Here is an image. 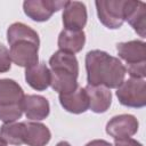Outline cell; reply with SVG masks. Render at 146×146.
Instances as JSON below:
<instances>
[{
	"instance_id": "1",
	"label": "cell",
	"mask_w": 146,
	"mask_h": 146,
	"mask_svg": "<svg viewBox=\"0 0 146 146\" xmlns=\"http://www.w3.org/2000/svg\"><path fill=\"white\" fill-rule=\"evenodd\" d=\"M86 70L88 84L103 86L107 89L117 88L127 73L119 58L103 50H91L86 55Z\"/></svg>"
},
{
	"instance_id": "2",
	"label": "cell",
	"mask_w": 146,
	"mask_h": 146,
	"mask_svg": "<svg viewBox=\"0 0 146 146\" xmlns=\"http://www.w3.org/2000/svg\"><path fill=\"white\" fill-rule=\"evenodd\" d=\"M7 40L10 44V59L22 67H31L38 64L39 35L30 26L23 23H14L7 30Z\"/></svg>"
},
{
	"instance_id": "3",
	"label": "cell",
	"mask_w": 146,
	"mask_h": 146,
	"mask_svg": "<svg viewBox=\"0 0 146 146\" xmlns=\"http://www.w3.org/2000/svg\"><path fill=\"white\" fill-rule=\"evenodd\" d=\"M50 86L59 95L73 92L78 88L79 63L74 54L56 51L49 59Z\"/></svg>"
},
{
	"instance_id": "4",
	"label": "cell",
	"mask_w": 146,
	"mask_h": 146,
	"mask_svg": "<svg viewBox=\"0 0 146 146\" xmlns=\"http://www.w3.org/2000/svg\"><path fill=\"white\" fill-rule=\"evenodd\" d=\"M24 92L22 87L11 79L0 80V120L5 123L15 122L23 114Z\"/></svg>"
},
{
	"instance_id": "5",
	"label": "cell",
	"mask_w": 146,
	"mask_h": 146,
	"mask_svg": "<svg viewBox=\"0 0 146 146\" xmlns=\"http://www.w3.org/2000/svg\"><path fill=\"white\" fill-rule=\"evenodd\" d=\"M119 56L125 60L128 73L131 78L143 79L146 76V44L139 40L120 42L116 44Z\"/></svg>"
},
{
	"instance_id": "6",
	"label": "cell",
	"mask_w": 146,
	"mask_h": 146,
	"mask_svg": "<svg viewBox=\"0 0 146 146\" xmlns=\"http://www.w3.org/2000/svg\"><path fill=\"white\" fill-rule=\"evenodd\" d=\"M97 15L103 25L108 29H119L125 21L128 9L132 1L125 0H100L96 1Z\"/></svg>"
},
{
	"instance_id": "7",
	"label": "cell",
	"mask_w": 146,
	"mask_h": 146,
	"mask_svg": "<svg viewBox=\"0 0 146 146\" xmlns=\"http://www.w3.org/2000/svg\"><path fill=\"white\" fill-rule=\"evenodd\" d=\"M119 102L128 107L140 108L146 105V82L144 79L131 78L123 81L116 90Z\"/></svg>"
},
{
	"instance_id": "8",
	"label": "cell",
	"mask_w": 146,
	"mask_h": 146,
	"mask_svg": "<svg viewBox=\"0 0 146 146\" xmlns=\"http://www.w3.org/2000/svg\"><path fill=\"white\" fill-rule=\"evenodd\" d=\"M67 1L59 0H27L23 3L24 13L35 22L48 21L55 11L64 8Z\"/></svg>"
},
{
	"instance_id": "9",
	"label": "cell",
	"mask_w": 146,
	"mask_h": 146,
	"mask_svg": "<svg viewBox=\"0 0 146 146\" xmlns=\"http://www.w3.org/2000/svg\"><path fill=\"white\" fill-rule=\"evenodd\" d=\"M138 120L130 114L112 117L106 124V132L114 139H124L133 136L138 130Z\"/></svg>"
},
{
	"instance_id": "10",
	"label": "cell",
	"mask_w": 146,
	"mask_h": 146,
	"mask_svg": "<svg viewBox=\"0 0 146 146\" xmlns=\"http://www.w3.org/2000/svg\"><path fill=\"white\" fill-rule=\"evenodd\" d=\"M87 23V8L83 2L67 1L63 11V24L65 30L82 31Z\"/></svg>"
},
{
	"instance_id": "11",
	"label": "cell",
	"mask_w": 146,
	"mask_h": 146,
	"mask_svg": "<svg viewBox=\"0 0 146 146\" xmlns=\"http://www.w3.org/2000/svg\"><path fill=\"white\" fill-rule=\"evenodd\" d=\"M23 112L30 120H43L49 115V102L39 95H25L23 98Z\"/></svg>"
},
{
	"instance_id": "12",
	"label": "cell",
	"mask_w": 146,
	"mask_h": 146,
	"mask_svg": "<svg viewBox=\"0 0 146 146\" xmlns=\"http://www.w3.org/2000/svg\"><path fill=\"white\" fill-rule=\"evenodd\" d=\"M88 99H89V108L95 113H104L106 112L112 103V94L110 89L103 86H91L87 84L84 88Z\"/></svg>"
},
{
	"instance_id": "13",
	"label": "cell",
	"mask_w": 146,
	"mask_h": 146,
	"mask_svg": "<svg viewBox=\"0 0 146 146\" xmlns=\"http://www.w3.org/2000/svg\"><path fill=\"white\" fill-rule=\"evenodd\" d=\"M50 138V130L44 124L38 122H24L23 141L27 146H46Z\"/></svg>"
},
{
	"instance_id": "14",
	"label": "cell",
	"mask_w": 146,
	"mask_h": 146,
	"mask_svg": "<svg viewBox=\"0 0 146 146\" xmlns=\"http://www.w3.org/2000/svg\"><path fill=\"white\" fill-rule=\"evenodd\" d=\"M59 103L70 113L80 114L89 108V99L84 89L76 88L73 92L59 95Z\"/></svg>"
},
{
	"instance_id": "15",
	"label": "cell",
	"mask_w": 146,
	"mask_h": 146,
	"mask_svg": "<svg viewBox=\"0 0 146 146\" xmlns=\"http://www.w3.org/2000/svg\"><path fill=\"white\" fill-rule=\"evenodd\" d=\"M25 80L33 89L43 91L50 86V70L44 63H38L26 68Z\"/></svg>"
},
{
	"instance_id": "16",
	"label": "cell",
	"mask_w": 146,
	"mask_h": 146,
	"mask_svg": "<svg viewBox=\"0 0 146 146\" xmlns=\"http://www.w3.org/2000/svg\"><path fill=\"white\" fill-rule=\"evenodd\" d=\"M86 42V34L83 31H71L63 30L58 36V47L59 50L75 54L82 50Z\"/></svg>"
},
{
	"instance_id": "17",
	"label": "cell",
	"mask_w": 146,
	"mask_h": 146,
	"mask_svg": "<svg viewBox=\"0 0 146 146\" xmlns=\"http://www.w3.org/2000/svg\"><path fill=\"white\" fill-rule=\"evenodd\" d=\"M125 21L133 27V30L141 36L145 38L146 30V6L141 1H132L128 9Z\"/></svg>"
},
{
	"instance_id": "18",
	"label": "cell",
	"mask_w": 146,
	"mask_h": 146,
	"mask_svg": "<svg viewBox=\"0 0 146 146\" xmlns=\"http://www.w3.org/2000/svg\"><path fill=\"white\" fill-rule=\"evenodd\" d=\"M24 122H8L0 128V137L8 144L22 145L23 141Z\"/></svg>"
},
{
	"instance_id": "19",
	"label": "cell",
	"mask_w": 146,
	"mask_h": 146,
	"mask_svg": "<svg viewBox=\"0 0 146 146\" xmlns=\"http://www.w3.org/2000/svg\"><path fill=\"white\" fill-rule=\"evenodd\" d=\"M11 66V59L9 55V50L0 43V73L8 72Z\"/></svg>"
},
{
	"instance_id": "20",
	"label": "cell",
	"mask_w": 146,
	"mask_h": 146,
	"mask_svg": "<svg viewBox=\"0 0 146 146\" xmlns=\"http://www.w3.org/2000/svg\"><path fill=\"white\" fill-rule=\"evenodd\" d=\"M114 146H143V145L132 138H124V139H115Z\"/></svg>"
},
{
	"instance_id": "21",
	"label": "cell",
	"mask_w": 146,
	"mask_h": 146,
	"mask_svg": "<svg viewBox=\"0 0 146 146\" xmlns=\"http://www.w3.org/2000/svg\"><path fill=\"white\" fill-rule=\"evenodd\" d=\"M86 146H112L108 141L106 140H103V139H95V140H91L89 141Z\"/></svg>"
},
{
	"instance_id": "22",
	"label": "cell",
	"mask_w": 146,
	"mask_h": 146,
	"mask_svg": "<svg viewBox=\"0 0 146 146\" xmlns=\"http://www.w3.org/2000/svg\"><path fill=\"white\" fill-rule=\"evenodd\" d=\"M56 146H71V145H70L67 141H59Z\"/></svg>"
},
{
	"instance_id": "23",
	"label": "cell",
	"mask_w": 146,
	"mask_h": 146,
	"mask_svg": "<svg viewBox=\"0 0 146 146\" xmlns=\"http://www.w3.org/2000/svg\"><path fill=\"white\" fill-rule=\"evenodd\" d=\"M0 146H7V143H6L1 137H0Z\"/></svg>"
}]
</instances>
